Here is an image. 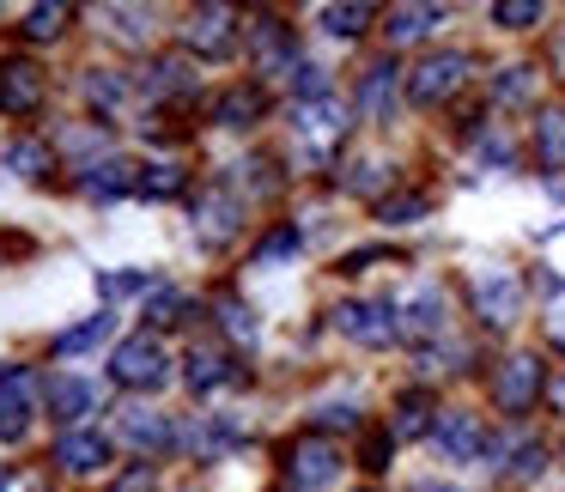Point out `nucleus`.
Masks as SVG:
<instances>
[{
    "instance_id": "obj_1",
    "label": "nucleus",
    "mask_w": 565,
    "mask_h": 492,
    "mask_svg": "<svg viewBox=\"0 0 565 492\" xmlns=\"http://www.w3.org/2000/svg\"><path fill=\"white\" fill-rule=\"evenodd\" d=\"M468 55L462 50H444V55H426V62L407 74V98L419 104V110H431V104H444V98H456L462 92V79H468Z\"/></svg>"
},
{
    "instance_id": "obj_2",
    "label": "nucleus",
    "mask_w": 565,
    "mask_h": 492,
    "mask_svg": "<svg viewBox=\"0 0 565 492\" xmlns=\"http://www.w3.org/2000/svg\"><path fill=\"white\" fill-rule=\"evenodd\" d=\"M164 365H171V359H164V346L152 341V334H128L110 353V377L122 383V389H159V383L171 377Z\"/></svg>"
},
{
    "instance_id": "obj_3",
    "label": "nucleus",
    "mask_w": 565,
    "mask_h": 492,
    "mask_svg": "<svg viewBox=\"0 0 565 492\" xmlns=\"http://www.w3.org/2000/svg\"><path fill=\"white\" fill-rule=\"evenodd\" d=\"M541 389H547V365H541L535 353L504 359L499 377H492V402H499V414H529V407L541 402Z\"/></svg>"
},
{
    "instance_id": "obj_4",
    "label": "nucleus",
    "mask_w": 565,
    "mask_h": 492,
    "mask_svg": "<svg viewBox=\"0 0 565 492\" xmlns=\"http://www.w3.org/2000/svg\"><path fill=\"white\" fill-rule=\"evenodd\" d=\"M183 50L189 55H207V62H220V55L237 50V13L232 7H220V0H207V7H195L183 25Z\"/></svg>"
},
{
    "instance_id": "obj_5",
    "label": "nucleus",
    "mask_w": 565,
    "mask_h": 492,
    "mask_svg": "<svg viewBox=\"0 0 565 492\" xmlns=\"http://www.w3.org/2000/svg\"><path fill=\"white\" fill-rule=\"evenodd\" d=\"M38 419V377L25 365H7L0 371V438L19 443Z\"/></svg>"
},
{
    "instance_id": "obj_6",
    "label": "nucleus",
    "mask_w": 565,
    "mask_h": 492,
    "mask_svg": "<svg viewBox=\"0 0 565 492\" xmlns=\"http://www.w3.org/2000/svg\"><path fill=\"white\" fill-rule=\"evenodd\" d=\"M334 474H341V450H334L329 438L310 431V438L292 443V456H286V480H292L298 492H322Z\"/></svg>"
},
{
    "instance_id": "obj_7",
    "label": "nucleus",
    "mask_w": 565,
    "mask_h": 492,
    "mask_svg": "<svg viewBox=\"0 0 565 492\" xmlns=\"http://www.w3.org/2000/svg\"><path fill=\"white\" fill-rule=\"evenodd\" d=\"M334 329H341L347 341H359V346H390L395 334H402V317H395L390 304H365V298H353V304L334 310Z\"/></svg>"
},
{
    "instance_id": "obj_8",
    "label": "nucleus",
    "mask_w": 565,
    "mask_h": 492,
    "mask_svg": "<svg viewBox=\"0 0 565 492\" xmlns=\"http://www.w3.org/2000/svg\"><path fill=\"white\" fill-rule=\"evenodd\" d=\"M475 310H480V322L487 329H511L516 317H523V280L516 274H480L475 280Z\"/></svg>"
},
{
    "instance_id": "obj_9",
    "label": "nucleus",
    "mask_w": 565,
    "mask_h": 492,
    "mask_svg": "<svg viewBox=\"0 0 565 492\" xmlns=\"http://www.w3.org/2000/svg\"><path fill=\"white\" fill-rule=\"evenodd\" d=\"M237 225H244V207H237V195H232V189H207V195L195 201V237H201L207 249L232 244V237H237Z\"/></svg>"
},
{
    "instance_id": "obj_10",
    "label": "nucleus",
    "mask_w": 565,
    "mask_h": 492,
    "mask_svg": "<svg viewBox=\"0 0 565 492\" xmlns=\"http://www.w3.org/2000/svg\"><path fill=\"white\" fill-rule=\"evenodd\" d=\"M438 450L450 456V462H475V456H487L492 443H487V426H480L475 414H438Z\"/></svg>"
},
{
    "instance_id": "obj_11",
    "label": "nucleus",
    "mask_w": 565,
    "mask_h": 492,
    "mask_svg": "<svg viewBox=\"0 0 565 492\" xmlns=\"http://www.w3.org/2000/svg\"><path fill=\"white\" fill-rule=\"evenodd\" d=\"M43 104V74L31 62H0V116H31Z\"/></svg>"
},
{
    "instance_id": "obj_12",
    "label": "nucleus",
    "mask_w": 565,
    "mask_h": 492,
    "mask_svg": "<svg viewBox=\"0 0 565 492\" xmlns=\"http://www.w3.org/2000/svg\"><path fill=\"white\" fill-rule=\"evenodd\" d=\"M249 55H256L262 74H280V67H292V62H298L292 25H280V19H256V25H249Z\"/></svg>"
},
{
    "instance_id": "obj_13",
    "label": "nucleus",
    "mask_w": 565,
    "mask_h": 492,
    "mask_svg": "<svg viewBox=\"0 0 565 492\" xmlns=\"http://www.w3.org/2000/svg\"><path fill=\"white\" fill-rule=\"evenodd\" d=\"M298 135L310 140V147H334V140L347 135V104L334 98H317V104H298Z\"/></svg>"
},
{
    "instance_id": "obj_14",
    "label": "nucleus",
    "mask_w": 565,
    "mask_h": 492,
    "mask_svg": "<svg viewBox=\"0 0 565 492\" xmlns=\"http://www.w3.org/2000/svg\"><path fill=\"white\" fill-rule=\"evenodd\" d=\"M237 377V365H232V353L225 346H189V359H183V383L195 395H207V389H220V383H232Z\"/></svg>"
},
{
    "instance_id": "obj_15",
    "label": "nucleus",
    "mask_w": 565,
    "mask_h": 492,
    "mask_svg": "<svg viewBox=\"0 0 565 492\" xmlns=\"http://www.w3.org/2000/svg\"><path fill=\"white\" fill-rule=\"evenodd\" d=\"M55 462H62L67 474H98V468L110 462V438H104V431H67V438L55 443Z\"/></svg>"
},
{
    "instance_id": "obj_16",
    "label": "nucleus",
    "mask_w": 565,
    "mask_h": 492,
    "mask_svg": "<svg viewBox=\"0 0 565 492\" xmlns=\"http://www.w3.org/2000/svg\"><path fill=\"white\" fill-rule=\"evenodd\" d=\"M402 334L407 341H431V334H444V292L438 286H419V292L402 304Z\"/></svg>"
},
{
    "instance_id": "obj_17",
    "label": "nucleus",
    "mask_w": 565,
    "mask_h": 492,
    "mask_svg": "<svg viewBox=\"0 0 565 492\" xmlns=\"http://www.w3.org/2000/svg\"><path fill=\"white\" fill-rule=\"evenodd\" d=\"M262 110H268V98H262V86H232L220 104H213V122L220 128H256Z\"/></svg>"
},
{
    "instance_id": "obj_18",
    "label": "nucleus",
    "mask_w": 565,
    "mask_h": 492,
    "mask_svg": "<svg viewBox=\"0 0 565 492\" xmlns=\"http://www.w3.org/2000/svg\"><path fill=\"white\" fill-rule=\"evenodd\" d=\"M431 414H438V407H431V395L426 389H407L402 395V402H395V438H426V431H438V419H431Z\"/></svg>"
},
{
    "instance_id": "obj_19",
    "label": "nucleus",
    "mask_w": 565,
    "mask_h": 492,
    "mask_svg": "<svg viewBox=\"0 0 565 492\" xmlns=\"http://www.w3.org/2000/svg\"><path fill=\"white\" fill-rule=\"evenodd\" d=\"M128 189H140V171L122 159H104L86 171V195H98V201H116V195H128Z\"/></svg>"
},
{
    "instance_id": "obj_20",
    "label": "nucleus",
    "mask_w": 565,
    "mask_h": 492,
    "mask_svg": "<svg viewBox=\"0 0 565 492\" xmlns=\"http://www.w3.org/2000/svg\"><path fill=\"white\" fill-rule=\"evenodd\" d=\"M92 383H79V377H55L50 383V419H62V426H74L79 414H92Z\"/></svg>"
},
{
    "instance_id": "obj_21",
    "label": "nucleus",
    "mask_w": 565,
    "mask_h": 492,
    "mask_svg": "<svg viewBox=\"0 0 565 492\" xmlns=\"http://www.w3.org/2000/svg\"><path fill=\"white\" fill-rule=\"evenodd\" d=\"M431 25H444V7H390V43H419Z\"/></svg>"
},
{
    "instance_id": "obj_22",
    "label": "nucleus",
    "mask_w": 565,
    "mask_h": 492,
    "mask_svg": "<svg viewBox=\"0 0 565 492\" xmlns=\"http://www.w3.org/2000/svg\"><path fill=\"white\" fill-rule=\"evenodd\" d=\"M122 438L135 443V450H171L177 431L164 414H122Z\"/></svg>"
},
{
    "instance_id": "obj_23",
    "label": "nucleus",
    "mask_w": 565,
    "mask_h": 492,
    "mask_svg": "<svg viewBox=\"0 0 565 492\" xmlns=\"http://www.w3.org/2000/svg\"><path fill=\"white\" fill-rule=\"evenodd\" d=\"M390 98H395V62H377L365 74V86H359V110H365L371 122H383V116H390Z\"/></svg>"
},
{
    "instance_id": "obj_24",
    "label": "nucleus",
    "mask_w": 565,
    "mask_h": 492,
    "mask_svg": "<svg viewBox=\"0 0 565 492\" xmlns=\"http://www.w3.org/2000/svg\"><path fill=\"white\" fill-rule=\"evenodd\" d=\"M7 171L25 177V183H38V177L55 171V152L43 147V140H13V147H7Z\"/></svg>"
},
{
    "instance_id": "obj_25",
    "label": "nucleus",
    "mask_w": 565,
    "mask_h": 492,
    "mask_svg": "<svg viewBox=\"0 0 565 492\" xmlns=\"http://www.w3.org/2000/svg\"><path fill=\"white\" fill-rule=\"evenodd\" d=\"M189 86H195V74H189L183 55H159V62L147 67V92H152V98H177V92H189Z\"/></svg>"
},
{
    "instance_id": "obj_26",
    "label": "nucleus",
    "mask_w": 565,
    "mask_h": 492,
    "mask_svg": "<svg viewBox=\"0 0 565 492\" xmlns=\"http://www.w3.org/2000/svg\"><path fill=\"white\" fill-rule=\"evenodd\" d=\"M535 159H541V171H565V116L559 110H547L535 122Z\"/></svg>"
},
{
    "instance_id": "obj_27",
    "label": "nucleus",
    "mask_w": 565,
    "mask_h": 492,
    "mask_svg": "<svg viewBox=\"0 0 565 492\" xmlns=\"http://www.w3.org/2000/svg\"><path fill=\"white\" fill-rule=\"evenodd\" d=\"M110 329H116V317H104V310H98V317H86V322H79V329H67V334H55V353H86V346H98V341H110Z\"/></svg>"
},
{
    "instance_id": "obj_28",
    "label": "nucleus",
    "mask_w": 565,
    "mask_h": 492,
    "mask_svg": "<svg viewBox=\"0 0 565 492\" xmlns=\"http://www.w3.org/2000/svg\"><path fill=\"white\" fill-rule=\"evenodd\" d=\"M67 19H74V7H31L19 31H25V43H55L67 31Z\"/></svg>"
},
{
    "instance_id": "obj_29",
    "label": "nucleus",
    "mask_w": 565,
    "mask_h": 492,
    "mask_svg": "<svg viewBox=\"0 0 565 492\" xmlns=\"http://www.w3.org/2000/svg\"><path fill=\"white\" fill-rule=\"evenodd\" d=\"M371 19H377V13L359 7V0H347V7H322V31H329V38H359Z\"/></svg>"
},
{
    "instance_id": "obj_30",
    "label": "nucleus",
    "mask_w": 565,
    "mask_h": 492,
    "mask_svg": "<svg viewBox=\"0 0 565 492\" xmlns=\"http://www.w3.org/2000/svg\"><path fill=\"white\" fill-rule=\"evenodd\" d=\"M183 183H189V177L177 171V164H147V171H140V189H135V195L171 201V195H183Z\"/></svg>"
},
{
    "instance_id": "obj_31",
    "label": "nucleus",
    "mask_w": 565,
    "mask_h": 492,
    "mask_svg": "<svg viewBox=\"0 0 565 492\" xmlns=\"http://www.w3.org/2000/svg\"><path fill=\"white\" fill-rule=\"evenodd\" d=\"M426 213H431V201L414 195V189H407V195H383L377 201V220L383 225H414V220H426Z\"/></svg>"
},
{
    "instance_id": "obj_32",
    "label": "nucleus",
    "mask_w": 565,
    "mask_h": 492,
    "mask_svg": "<svg viewBox=\"0 0 565 492\" xmlns=\"http://www.w3.org/2000/svg\"><path fill=\"white\" fill-rule=\"evenodd\" d=\"M183 317H189V298L177 292V286H159V292H152V304H147V322H152V329H177Z\"/></svg>"
},
{
    "instance_id": "obj_33",
    "label": "nucleus",
    "mask_w": 565,
    "mask_h": 492,
    "mask_svg": "<svg viewBox=\"0 0 565 492\" xmlns=\"http://www.w3.org/2000/svg\"><path fill=\"white\" fill-rule=\"evenodd\" d=\"M390 456H395V431L390 426L365 431V443H359V468H365V474H383V468H390Z\"/></svg>"
},
{
    "instance_id": "obj_34",
    "label": "nucleus",
    "mask_w": 565,
    "mask_h": 492,
    "mask_svg": "<svg viewBox=\"0 0 565 492\" xmlns=\"http://www.w3.org/2000/svg\"><path fill=\"white\" fill-rule=\"evenodd\" d=\"M492 25H504V31L541 25V0H499V7H492Z\"/></svg>"
},
{
    "instance_id": "obj_35",
    "label": "nucleus",
    "mask_w": 565,
    "mask_h": 492,
    "mask_svg": "<svg viewBox=\"0 0 565 492\" xmlns=\"http://www.w3.org/2000/svg\"><path fill=\"white\" fill-rule=\"evenodd\" d=\"M529 92H535V74H529V67H504V74L492 79V98L499 104H523Z\"/></svg>"
},
{
    "instance_id": "obj_36",
    "label": "nucleus",
    "mask_w": 565,
    "mask_h": 492,
    "mask_svg": "<svg viewBox=\"0 0 565 492\" xmlns=\"http://www.w3.org/2000/svg\"><path fill=\"white\" fill-rule=\"evenodd\" d=\"M298 244H305V237L292 232V225H274L268 237H262L256 244V261H280V256H298Z\"/></svg>"
},
{
    "instance_id": "obj_37",
    "label": "nucleus",
    "mask_w": 565,
    "mask_h": 492,
    "mask_svg": "<svg viewBox=\"0 0 565 492\" xmlns=\"http://www.w3.org/2000/svg\"><path fill=\"white\" fill-rule=\"evenodd\" d=\"M292 92H298V104H317V98H329V79H322V67H317V62H298V74H292Z\"/></svg>"
},
{
    "instance_id": "obj_38",
    "label": "nucleus",
    "mask_w": 565,
    "mask_h": 492,
    "mask_svg": "<svg viewBox=\"0 0 565 492\" xmlns=\"http://www.w3.org/2000/svg\"><path fill=\"white\" fill-rule=\"evenodd\" d=\"M220 317H225V334H232V341H256V317H249V304L225 298V304H220Z\"/></svg>"
},
{
    "instance_id": "obj_39",
    "label": "nucleus",
    "mask_w": 565,
    "mask_h": 492,
    "mask_svg": "<svg viewBox=\"0 0 565 492\" xmlns=\"http://www.w3.org/2000/svg\"><path fill=\"white\" fill-rule=\"evenodd\" d=\"M104 298H128V292H159V286L147 280V274H104Z\"/></svg>"
},
{
    "instance_id": "obj_40",
    "label": "nucleus",
    "mask_w": 565,
    "mask_h": 492,
    "mask_svg": "<svg viewBox=\"0 0 565 492\" xmlns=\"http://www.w3.org/2000/svg\"><path fill=\"white\" fill-rule=\"evenodd\" d=\"M122 92H128V86H122L116 74H92V79H86V98L104 104V110H110V104H122Z\"/></svg>"
},
{
    "instance_id": "obj_41",
    "label": "nucleus",
    "mask_w": 565,
    "mask_h": 492,
    "mask_svg": "<svg viewBox=\"0 0 565 492\" xmlns=\"http://www.w3.org/2000/svg\"><path fill=\"white\" fill-rule=\"evenodd\" d=\"M110 492H159V474H152L147 462H135L128 474H116V486Z\"/></svg>"
},
{
    "instance_id": "obj_42",
    "label": "nucleus",
    "mask_w": 565,
    "mask_h": 492,
    "mask_svg": "<svg viewBox=\"0 0 565 492\" xmlns=\"http://www.w3.org/2000/svg\"><path fill=\"white\" fill-rule=\"evenodd\" d=\"M353 426H359L353 407H322V414H317V438H322V431H353Z\"/></svg>"
},
{
    "instance_id": "obj_43",
    "label": "nucleus",
    "mask_w": 565,
    "mask_h": 492,
    "mask_svg": "<svg viewBox=\"0 0 565 492\" xmlns=\"http://www.w3.org/2000/svg\"><path fill=\"white\" fill-rule=\"evenodd\" d=\"M541 462H547V450H541V443H523V450H516V462H511V474L529 480V474H541Z\"/></svg>"
},
{
    "instance_id": "obj_44",
    "label": "nucleus",
    "mask_w": 565,
    "mask_h": 492,
    "mask_svg": "<svg viewBox=\"0 0 565 492\" xmlns=\"http://www.w3.org/2000/svg\"><path fill=\"white\" fill-rule=\"evenodd\" d=\"M377 183H383V164H359V171L347 177V189H359V195H371Z\"/></svg>"
},
{
    "instance_id": "obj_45",
    "label": "nucleus",
    "mask_w": 565,
    "mask_h": 492,
    "mask_svg": "<svg viewBox=\"0 0 565 492\" xmlns=\"http://www.w3.org/2000/svg\"><path fill=\"white\" fill-rule=\"evenodd\" d=\"M414 492H456V486H450V480H419Z\"/></svg>"
},
{
    "instance_id": "obj_46",
    "label": "nucleus",
    "mask_w": 565,
    "mask_h": 492,
    "mask_svg": "<svg viewBox=\"0 0 565 492\" xmlns=\"http://www.w3.org/2000/svg\"><path fill=\"white\" fill-rule=\"evenodd\" d=\"M553 402H559V407H565V383H559V389H553Z\"/></svg>"
}]
</instances>
